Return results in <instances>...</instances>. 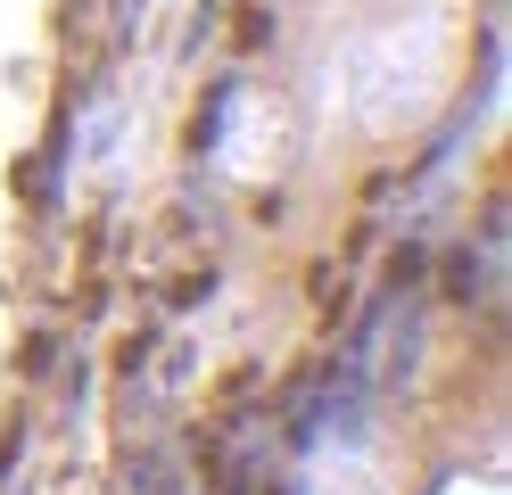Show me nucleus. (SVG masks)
Returning a JSON list of instances; mask_svg holds the SVG:
<instances>
[{
  "label": "nucleus",
  "instance_id": "f257e3e1",
  "mask_svg": "<svg viewBox=\"0 0 512 495\" xmlns=\"http://www.w3.org/2000/svg\"><path fill=\"white\" fill-rule=\"evenodd\" d=\"M438 281H446V297H471V289H479V273H471V256H446V273H438Z\"/></svg>",
  "mask_w": 512,
  "mask_h": 495
},
{
  "label": "nucleus",
  "instance_id": "f03ea898",
  "mask_svg": "<svg viewBox=\"0 0 512 495\" xmlns=\"http://www.w3.org/2000/svg\"><path fill=\"white\" fill-rule=\"evenodd\" d=\"M232 33H240V50H256V42L273 33V17H265V9H240V17H232Z\"/></svg>",
  "mask_w": 512,
  "mask_h": 495
},
{
  "label": "nucleus",
  "instance_id": "7ed1b4c3",
  "mask_svg": "<svg viewBox=\"0 0 512 495\" xmlns=\"http://www.w3.org/2000/svg\"><path fill=\"white\" fill-rule=\"evenodd\" d=\"M405 281H422V248H397L389 256V289H405Z\"/></svg>",
  "mask_w": 512,
  "mask_h": 495
}]
</instances>
